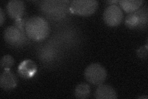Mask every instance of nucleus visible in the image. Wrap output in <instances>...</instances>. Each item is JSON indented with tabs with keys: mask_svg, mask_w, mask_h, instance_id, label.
Wrapping results in <instances>:
<instances>
[{
	"mask_svg": "<svg viewBox=\"0 0 148 99\" xmlns=\"http://www.w3.org/2000/svg\"><path fill=\"white\" fill-rule=\"evenodd\" d=\"M98 7L95 0H74L70 5L72 13L82 16H88L93 14Z\"/></svg>",
	"mask_w": 148,
	"mask_h": 99,
	"instance_id": "nucleus-2",
	"label": "nucleus"
},
{
	"mask_svg": "<svg viewBox=\"0 0 148 99\" xmlns=\"http://www.w3.org/2000/svg\"><path fill=\"white\" fill-rule=\"evenodd\" d=\"M25 23H24V21L21 19H17L15 22V27L18 28V29H20L21 30L24 32V28L25 26Z\"/></svg>",
	"mask_w": 148,
	"mask_h": 99,
	"instance_id": "nucleus-17",
	"label": "nucleus"
},
{
	"mask_svg": "<svg viewBox=\"0 0 148 99\" xmlns=\"http://www.w3.org/2000/svg\"><path fill=\"white\" fill-rule=\"evenodd\" d=\"M37 71L36 65L31 60L23 61L18 67V73L20 76L25 79H29L33 77Z\"/></svg>",
	"mask_w": 148,
	"mask_h": 99,
	"instance_id": "nucleus-9",
	"label": "nucleus"
},
{
	"mask_svg": "<svg viewBox=\"0 0 148 99\" xmlns=\"http://www.w3.org/2000/svg\"><path fill=\"white\" fill-rule=\"evenodd\" d=\"M91 89L88 84L82 82L77 85L75 90V96L77 98L85 99L90 95Z\"/></svg>",
	"mask_w": 148,
	"mask_h": 99,
	"instance_id": "nucleus-12",
	"label": "nucleus"
},
{
	"mask_svg": "<svg viewBox=\"0 0 148 99\" xmlns=\"http://www.w3.org/2000/svg\"><path fill=\"white\" fill-rule=\"evenodd\" d=\"M137 54L139 57L141 58H146L147 55V46L146 47H141V48L138 50Z\"/></svg>",
	"mask_w": 148,
	"mask_h": 99,
	"instance_id": "nucleus-16",
	"label": "nucleus"
},
{
	"mask_svg": "<svg viewBox=\"0 0 148 99\" xmlns=\"http://www.w3.org/2000/svg\"><path fill=\"white\" fill-rule=\"evenodd\" d=\"M0 16H1V19H0V21H1V26H2L3 24V22L4 21V15L3 9H0Z\"/></svg>",
	"mask_w": 148,
	"mask_h": 99,
	"instance_id": "nucleus-18",
	"label": "nucleus"
},
{
	"mask_svg": "<svg viewBox=\"0 0 148 99\" xmlns=\"http://www.w3.org/2000/svg\"><path fill=\"white\" fill-rule=\"evenodd\" d=\"M41 9L48 16L54 17H59L64 15L66 9V5L64 1H43L41 4Z\"/></svg>",
	"mask_w": 148,
	"mask_h": 99,
	"instance_id": "nucleus-6",
	"label": "nucleus"
},
{
	"mask_svg": "<svg viewBox=\"0 0 148 99\" xmlns=\"http://www.w3.org/2000/svg\"><path fill=\"white\" fill-rule=\"evenodd\" d=\"M143 1L140 0H122L119 3L123 10L128 13L136 11L142 5Z\"/></svg>",
	"mask_w": 148,
	"mask_h": 99,
	"instance_id": "nucleus-11",
	"label": "nucleus"
},
{
	"mask_svg": "<svg viewBox=\"0 0 148 99\" xmlns=\"http://www.w3.org/2000/svg\"><path fill=\"white\" fill-rule=\"evenodd\" d=\"M108 3H119V1H108Z\"/></svg>",
	"mask_w": 148,
	"mask_h": 99,
	"instance_id": "nucleus-19",
	"label": "nucleus"
},
{
	"mask_svg": "<svg viewBox=\"0 0 148 99\" xmlns=\"http://www.w3.org/2000/svg\"><path fill=\"white\" fill-rule=\"evenodd\" d=\"M139 98H146V99H147V96H142V97H138Z\"/></svg>",
	"mask_w": 148,
	"mask_h": 99,
	"instance_id": "nucleus-20",
	"label": "nucleus"
},
{
	"mask_svg": "<svg viewBox=\"0 0 148 99\" xmlns=\"http://www.w3.org/2000/svg\"><path fill=\"white\" fill-rule=\"evenodd\" d=\"M140 21V26L145 25L147 22V9L145 7L135 11Z\"/></svg>",
	"mask_w": 148,
	"mask_h": 99,
	"instance_id": "nucleus-14",
	"label": "nucleus"
},
{
	"mask_svg": "<svg viewBox=\"0 0 148 99\" xmlns=\"http://www.w3.org/2000/svg\"><path fill=\"white\" fill-rule=\"evenodd\" d=\"M95 97L98 99H115L117 98L114 89L109 85H99L95 92Z\"/></svg>",
	"mask_w": 148,
	"mask_h": 99,
	"instance_id": "nucleus-10",
	"label": "nucleus"
},
{
	"mask_svg": "<svg viewBox=\"0 0 148 99\" xmlns=\"http://www.w3.org/2000/svg\"><path fill=\"white\" fill-rule=\"evenodd\" d=\"M4 37L9 44L20 46L24 43L25 37L24 32L15 26H9L4 32Z\"/></svg>",
	"mask_w": 148,
	"mask_h": 99,
	"instance_id": "nucleus-5",
	"label": "nucleus"
},
{
	"mask_svg": "<svg viewBox=\"0 0 148 99\" xmlns=\"http://www.w3.org/2000/svg\"><path fill=\"white\" fill-rule=\"evenodd\" d=\"M17 78L9 69H6L0 76V86L5 91L12 90L17 86Z\"/></svg>",
	"mask_w": 148,
	"mask_h": 99,
	"instance_id": "nucleus-8",
	"label": "nucleus"
},
{
	"mask_svg": "<svg viewBox=\"0 0 148 99\" xmlns=\"http://www.w3.org/2000/svg\"><path fill=\"white\" fill-rule=\"evenodd\" d=\"M14 63V60L11 55H4L1 60V67L4 70L10 69Z\"/></svg>",
	"mask_w": 148,
	"mask_h": 99,
	"instance_id": "nucleus-15",
	"label": "nucleus"
},
{
	"mask_svg": "<svg viewBox=\"0 0 148 99\" xmlns=\"http://www.w3.org/2000/svg\"><path fill=\"white\" fill-rule=\"evenodd\" d=\"M25 31L32 40L41 41L48 36L49 26L44 18L39 16L32 17L27 21Z\"/></svg>",
	"mask_w": 148,
	"mask_h": 99,
	"instance_id": "nucleus-1",
	"label": "nucleus"
},
{
	"mask_svg": "<svg viewBox=\"0 0 148 99\" xmlns=\"http://www.w3.org/2000/svg\"><path fill=\"white\" fill-rule=\"evenodd\" d=\"M7 12L9 16L14 19H21L25 11L24 3L18 0H12L7 4Z\"/></svg>",
	"mask_w": 148,
	"mask_h": 99,
	"instance_id": "nucleus-7",
	"label": "nucleus"
},
{
	"mask_svg": "<svg viewBox=\"0 0 148 99\" xmlns=\"http://www.w3.org/2000/svg\"><path fill=\"white\" fill-rule=\"evenodd\" d=\"M125 23L126 26L130 29H133V28L140 26V21L135 12L130 13L127 16Z\"/></svg>",
	"mask_w": 148,
	"mask_h": 99,
	"instance_id": "nucleus-13",
	"label": "nucleus"
},
{
	"mask_svg": "<svg viewBox=\"0 0 148 99\" xmlns=\"http://www.w3.org/2000/svg\"><path fill=\"white\" fill-rule=\"evenodd\" d=\"M123 12L120 7L116 4H110L105 9L103 18L105 23L109 26H119L123 20Z\"/></svg>",
	"mask_w": 148,
	"mask_h": 99,
	"instance_id": "nucleus-4",
	"label": "nucleus"
},
{
	"mask_svg": "<svg viewBox=\"0 0 148 99\" xmlns=\"http://www.w3.org/2000/svg\"><path fill=\"white\" fill-rule=\"evenodd\" d=\"M85 77L89 83L99 86L105 81L107 78V72L101 64L92 63L86 68Z\"/></svg>",
	"mask_w": 148,
	"mask_h": 99,
	"instance_id": "nucleus-3",
	"label": "nucleus"
}]
</instances>
